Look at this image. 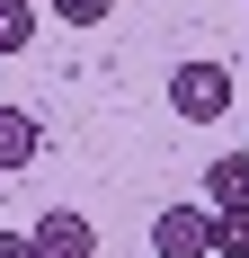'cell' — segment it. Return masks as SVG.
<instances>
[{"label":"cell","mask_w":249,"mask_h":258,"mask_svg":"<svg viewBox=\"0 0 249 258\" xmlns=\"http://www.w3.org/2000/svg\"><path fill=\"white\" fill-rule=\"evenodd\" d=\"M169 107L187 116V125H214V116L240 107V89H231L223 62H178V72H169Z\"/></svg>","instance_id":"cell-1"},{"label":"cell","mask_w":249,"mask_h":258,"mask_svg":"<svg viewBox=\"0 0 249 258\" xmlns=\"http://www.w3.org/2000/svg\"><path fill=\"white\" fill-rule=\"evenodd\" d=\"M27 240H36V258H98V232H89V214H72V205L36 214V223H27Z\"/></svg>","instance_id":"cell-2"},{"label":"cell","mask_w":249,"mask_h":258,"mask_svg":"<svg viewBox=\"0 0 249 258\" xmlns=\"http://www.w3.org/2000/svg\"><path fill=\"white\" fill-rule=\"evenodd\" d=\"M205 223H214L205 205H160L151 214V249L160 258H205Z\"/></svg>","instance_id":"cell-3"},{"label":"cell","mask_w":249,"mask_h":258,"mask_svg":"<svg viewBox=\"0 0 249 258\" xmlns=\"http://www.w3.org/2000/svg\"><path fill=\"white\" fill-rule=\"evenodd\" d=\"M27 160H45V125L27 107H0V169H27Z\"/></svg>","instance_id":"cell-4"},{"label":"cell","mask_w":249,"mask_h":258,"mask_svg":"<svg viewBox=\"0 0 249 258\" xmlns=\"http://www.w3.org/2000/svg\"><path fill=\"white\" fill-rule=\"evenodd\" d=\"M205 205H214V214L249 205V152H231V160H214V169H205Z\"/></svg>","instance_id":"cell-5"},{"label":"cell","mask_w":249,"mask_h":258,"mask_svg":"<svg viewBox=\"0 0 249 258\" xmlns=\"http://www.w3.org/2000/svg\"><path fill=\"white\" fill-rule=\"evenodd\" d=\"M205 258H249V205H231V214L205 223Z\"/></svg>","instance_id":"cell-6"},{"label":"cell","mask_w":249,"mask_h":258,"mask_svg":"<svg viewBox=\"0 0 249 258\" xmlns=\"http://www.w3.org/2000/svg\"><path fill=\"white\" fill-rule=\"evenodd\" d=\"M36 45V9L27 0H0V53H27Z\"/></svg>","instance_id":"cell-7"},{"label":"cell","mask_w":249,"mask_h":258,"mask_svg":"<svg viewBox=\"0 0 249 258\" xmlns=\"http://www.w3.org/2000/svg\"><path fill=\"white\" fill-rule=\"evenodd\" d=\"M53 18H63V27H107L116 0H53Z\"/></svg>","instance_id":"cell-8"},{"label":"cell","mask_w":249,"mask_h":258,"mask_svg":"<svg viewBox=\"0 0 249 258\" xmlns=\"http://www.w3.org/2000/svg\"><path fill=\"white\" fill-rule=\"evenodd\" d=\"M0 258H36V240H27V232H0Z\"/></svg>","instance_id":"cell-9"},{"label":"cell","mask_w":249,"mask_h":258,"mask_svg":"<svg viewBox=\"0 0 249 258\" xmlns=\"http://www.w3.org/2000/svg\"><path fill=\"white\" fill-rule=\"evenodd\" d=\"M240 116H249V98H240Z\"/></svg>","instance_id":"cell-10"}]
</instances>
